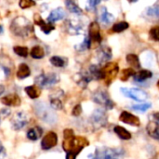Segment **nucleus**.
Returning <instances> with one entry per match:
<instances>
[{
    "instance_id": "nucleus-1",
    "label": "nucleus",
    "mask_w": 159,
    "mask_h": 159,
    "mask_svg": "<svg viewBox=\"0 0 159 159\" xmlns=\"http://www.w3.org/2000/svg\"><path fill=\"white\" fill-rule=\"evenodd\" d=\"M10 30L15 35L20 37H28L34 32L31 22L22 16H19L12 20L10 24Z\"/></svg>"
},
{
    "instance_id": "nucleus-2",
    "label": "nucleus",
    "mask_w": 159,
    "mask_h": 159,
    "mask_svg": "<svg viewBox=\"0 0 159 159\" xmlns=\"http://www.w3.org/2000/svg\"><path fill=\"white\" fill-rule=\"evenodd\" d=\"M34 112L36 116L44 122L53 125L57 122L58 116L53 109L43 102H39L34 104Z\"/></svg>"
},
{
    "instance_id": "nucleus-3",
    "label": "nucleus",
    "mask_w": 159,
    "mask_h": 159,
    "mask_svg": "<svg viewBox=\"0 0 159 159\" xmlns=\"http://www.w3.org/2000/svg\"><path fill=\"white\" fill-rule=\"evenodd\" d=\"M89 145V142L84 137H74L71 140L64 141L62 147L66 153L77 156L86 146Z\"/></svg>"
},
{
    "instance_id": "nucleus-4",
    "label": "nucleus",
    "mask_w": 159,
    "mask_h": 159,
    "mask_svg": "<svg viewBox=\"0 0 159 159\" xmlns=\"http://www.w3.org/2000/svg\"><path fill=\"white\" fill-rule=\"evenodd\" d=\"M124 152L121 149L112 148H99L96 150L90 159H123Z\"/></svg>"
},
{
    "instance_id": "nucleus-5",
    "label": "nucleus",
    "mask_w": 159,
    "mask_h": 159,
    "mask_svg": "<svg viewBox=\"0 0 159 159\" xmlns=\"http://www.w3.org/2000/svg\"><path fill=\"white\" fill-rule=\"evenodd\" d=\"M35 82L41 88H49L60 82V76L56 73L41 74L35 77Z\"/></svg>"
},
{
    "instance_id": "nucleus-6",
    "label": "nucleus",
    "mask_w": 159,
    "mask_h": 159,
    "mask_svg": "<svg viewBox=\"0 0 159 159\" xmlns=\"http://www.w3.org/2000/svg\"><path fill=\"white\" fill-rule=\"evenodd\" d=\"M118 64L116 62H108L104 67L102 68L103 79L106 82V85H110L114 78L116 76L118 73Z\"/></svg>"
},
{
    "instance_id": "nucleus-7",
    "label": "nucleus",
    "mask_w": 159,
    "mask_h": 159,
    "mask_svg": "<svg viewBox=\"0 0 159 159\" xmlns=\"http://www.w3.org/2000/svg\"><path fill=\"white\" fill-rule=\"evenodd\" d=\"M29 122L28 115L23 112H18L14 115V116L11 119V126L14 130H20L22 129Z\"/></svg>"
},
{
    "instance_id": "nucleus-8",
    "label": "nucleus",
    "mask_w": 159,
    "mask_h": 159,
    "mask_svg": "<svg viewBox=\"0 0 159 159\" xmlns=\"http://www.w3.org/2000/svg\"><path fill=\"white\" fill-rule=\"evenodd\" d=\"M93 101L101 105H103L104 107H106L107 109H112L115 106L114 102L110 99L109 95L102 90H98L93 94L92 97Z\"/></svg>"
},
{
    "instance_id": "nucleus-9",
    "label": "nucleus",
    "mask_w": 159,
    "mask_h": 159,
    "mask_svg": "<svg viewBox=\"0 0 159 159\" xmlns=\"http://www.w3.org/2000/svg\"><path fill=\"white\" fill-rule=\"evenodd\" d=\"M64 97V92L61 89H57L56 90H53L52 93L49 95V101H50V107L55 110H61L63 107L62 98Z\"/></svg>"
},
{
    "instance_id": "nucleus-10",
    "label": "nucleus",
    "mask_w": 159,
    "mask_h": 159,
    "mask_svg": "<svg viewBox=\"0 0 159 159\" xmlns=\"http://www.w3.org/2000/svg\"><path fill=\"white\" fill-rule=\"evenodd\" d=\"M121 92L127 96L128 98H130L137 102H143L147 99L148 95L145 91L138 89H121Z\"/></svg>"
},
{
    "instance_id": "nucleus-11",
    "label": "nucleus",
    "mask_w": 159,
    "mask_h": 159,
    "mask_svg": "<svg viewBox=\"0 0 159 159\" xmlns=\"http://www.w3.org/2000/svg\"><path fill=\"white\" fill-rule=\"evenodd\" d=\"M90 122L96 128L103 127L107 122V115L102 109H96L90 116Z\"/></svg>"
},
{
    "instance_id": "nucleus-12",
    "label": "nucleus",
    "mask_w": 159,
    "mask_h": 159,
    "mask_svg": "<svg viewBox=\"0 0 159 159\" xmlns=\"http://www.w3.org/2000/svg\"><path fill=\"white\" fill-rule=\"evenodd\" d=\"M66 31L72 35L80 34L84 32V24L80 20L77 19L68 20L66 21Z\"/></svg>"
},
{
    "instance_id": "nucleus-13",
    "label": "nucleus",
    "mask_w": 159,
    "mask_h": 159,
    "mask_svg": "<svg viewBox=\"0 0 159 159\" xmlns=\"http://www.w3.org/2000/svg\"><path fill=\"white\" fill-rule=\"evenodd\" d=\"M57 143H58V136H57V134L55 132H53V131H49L42 139L41 147H42L43 150H49V149L53 148L54 146H56Z\"/></svg>"
},
{
    "instance_id": "nucleus-14",
    "label": "nucleus",
    "mask_w": 159,
    "mask_h": 159,
    "mask_svg": "<svg viewBox=\"0 0 159 159\" xmlns=\"http://www.w3.org/2000/svg\"><path fill=\"white\" fill-rule=\"evenodd\" d=\"M89 38L90 40V43L91 41L94 42V43H100L102 41V36H101V32H100V25L98 22L96 21H93L89 24Z\"/></svg>"
},
{
    "instance_id": "nucleus-15",
    "label": "nucleus",
    "mask_w": 159,
    "mask_h": 159,
    "mask_svg": "<svg viewBox=\"0 0 159 159\" xmlns=\"http://www.w3.org/2000/svg\"><path fill=\"white\" fill-rule=\"evenodd\" d=\"M34 23H35L36 25L40 26L42 32L45 33V34H49L50 32H52V31L55 29V27H54V25H53L52 23L46 22V21L41 18V16H40L39 14H37V13H35V14L34 15Z\"/></svg>"
},
{
    "instance_id": "nucleus-16",
    "label": "nucleus",
    "mask_w": 159,
    "mask_h": 159,
    "mask_svg": "<svg viewBox=\"0 0 159 159\" xmlns=\"http://www.w3.org/2000/svg\"><path fill=\"white\" fill-rule=\"evenodd\" d=\"M119 119L120 121L126 123V124H129V125H132V126H135V127H139L141 122H140V119L135 116L134 115L127 112V111H123L119 116Z\"/></svg>"
},
{
    "instance_id": "nucleus-17",
    "label": "nucleus",
    "mask_w": 159,
    "mask_h": 159,
    "mask_svg": "<svg viewBox=\"0 0 159 159\" xmlns=\"http://www.w3.org/2000/svg\"><path fill=\"white\" fill-rule=\"evenodd\" d=\"M1 102L7 106H14V107H18L20 105V98L17 95V94H9L7 95L5 97H3L1 99Z\"/></svg>"
},
{
    "instance_id": "nucleus-18",
    "label": "nucleus",
    "mask_w": 159,
    "mask_h": 159,
    "mask_svg": "<svg viewBox=\"0 0 159 159\" xmlns=\"http://www.w3.org/2000/svg\"><path fill=\"white\" fill-rule=\"evenodd\" d=\"M65 16H66V13H65L64 9L62 7H57L50 12L49 16L48 17V20L49 21V23H52L57 20H61L64 19Z\"/></svg>"
},
{
    "instance_id": "nucleus-19",
    "label": "nucleus",
    "mask_w": 159,
    "mask_h": 159,
    "mask_svg": "<svg viewBox=\"0 0 159 159\" xmlns=\"http://www.w3.org/2000/svg\"><path fill=\"white\" fill-rule=\"evenodd\" d=\"M98 58L100 62L108 61L112 58V51L111 48L108 47H102L98 51Z\"/></svg>"
},
{
    "instance_id": "nucleus-20",
    "label": "nucleus",
    "mask_w": 159,
    "mask_h": 159,
    "mask_svg": "<svg viewBox=\"0 0 159 159\" xmlns=\"http://www.w3.org/2000/svg\"><path fill=\"white\" fill-rule=\"evenodd\" d=\"M147 132L148 134L156 139V140H158L159 141V124L157 122H150L148 125H147Z\"/></svg>"
},
{
    "instance_id": "nucleus-21",
    "label": "nucleus",
    "mask_w": 159,
    "mask_h": 159,
    "mask_svg": "<svg viewBox=\"0 0 159 159\" xmlns=\"http://www.w3.org/2000/svg\"><path fill=\"white\" fill-rule=\"evenodd\" d=\"M31 75V70L29 68V66L25 63H20L19 65L18 71H17V77L19 79H24L26 77H28Z\"/></svg>"
},
{
    "instance_id": "nucleus-22",
    "label": "nucleus",
    "mask_w": 159,
    "mask_h": 159,
    "mask_svg": "<svg viewBox=\"0 0 159 159\" xmlns=\"http://www.w3.org/2000/svg\"><path fill=\"white\" fill-rule=\"evenodd\" d=\"M43 134V129L40 127H34L28 130L27 138L30 141H37Z\"/></svg>"
},
{
    "instance_id": "nucleus-23",
    "label": "nucleus",
    "mask_w": 159,
    "mask_h": 159,
    "mask_svg": "<svg viewBox=\"0 0 159 159\" xmlns=\"http://www.w3.org/2000/svg\"><path fill=\"white\" fill-rule=\"evenodd\" d=\"M91 80V77L89 74L87 72H83L81 74H77V78H76V83L81 87V88H86L87 85L89 83Z\"/></svg>"
},
{
    "instance_id": "nucleus-24",
    "label": "nucleus",
    "mask_w": 159,
    "mask_h": 159,
    "mask_svg": "<svg viewBox=\"0 0 159 159\" xmlns=\"http://www.w3.org/2000/svg\"><path fill=\"white\" fill-rule=\"evenodd\" d=\"M100 20H101V21H102L103 24L107 25V24H110V23L114 20V16H113L110 12L107 11L106 7H103L101 9Z\"/></svg>"
},
{
    "instance_id": "nucleus-25",
    "label": "nucleus",
    "mask_w": 159,
    "mask_h": 159,
    "mask_svg": "<svg viewBox=\"0 0 159 159\" xmlns=\"http://www.w3.org/2000/svg\"><path fill=\"white\" fill-rule=\"evenodd\" d=\"M49 61H50V63L53 66L59 67V68H63L68 63L67 59L62 58V57H60V56H53V57H51L50 60H49Z\"/></svg>"
},
{
    "instance_id": "nucleus-26",
    "label": "nucleus",
    "mask_w": 159,
    "mask_h": 159,
    "mask_svg": "<svg viewBox=\"0 0 159 159\" xmlns=\"http://www.w3.org/2000/svg\"><path fill=\"white\" fill-rule=\"evenodd\" d=\"M25 92L31 99H36L41 94V89L36 86H29L25 88Z\"/></svg>"
},
{
    "instance_id": "nucleus-27",
    "label": "nucleus",
    "mask_w": 159,
    "mask_h": 159,
    "mask_svg": "<svg viewBox=\"0 0 159 159\" xmlns=\"http://www.w3.org/2000/svg\"><path fill=\"white\" fill-rule=\"evenodd\" d=\"M114 130H115L116 134L119 138H121L123 140H129V139H131L130 132H129L126 129H124V128H122L120 126H116L115 129H114Z\"/></svg>"
},
{
    "instance_id": "nucleus-28",
    "label": "nucleus",
    "mask_w": 159,
    "mask_h": 159,
    "mask_svg": "<svg viewBox=\"0 0 159 159\" xmlns=\"http://www.w3.org/2000/svg\"><path fill=\"white\" fill-rule=\"evenodd\" d=\"M30 54L31 56L34 58V59H42L45 57V50L42 47L40 46H34L31 51H30Z\"/></svg>"
},
{
    "instance_id": "nucleus-29",
    "label": "nucleus",
    "mask_w": 159,
    "mask_h": 159,
    "mask_svg": "<svg viewBox=\"0 0 159 159\" xmlns=\"http://www.w3.org/2000/svg\"><path fill=\"white\" fill-rule=\"evenodd\" d=\"M65 6H66L67 9H68L70 12L74 13V14L80 15V14H82V12H83L82 9H81L75 2H73V1H65Z\"/></svg>"
},
{
    "instance_id": "nucleus-30",
    "label": "nucleus",
    "mask_w": 159,
    "mask_h": 159,
    "mask_svg": "<svg viewBox=\"0 0 159 159\" xmlns=\"http://www.w3.org/2000/svg\"><path fill=\"white\" fill-rule=\"evenodd\" d=\"M153 74L152 72L148 71V70H142L140 72H138L137 74H135L134 77L136 81H144L150 77H152Z\"/></svg>"
},
{
    "instance_id": "nucleus-31",
    "label": "nucleus",
    "mask_w": 159,
    "mask_h": 159,
    "mask_svg": "<svg viewBox=\"0 0 159 159\" xmlns=\"http://www.w3.org/2000/svg\"><path fill=\"white\" fill-rule=\"evenodd\" d=\"M146 14L149 18L154 19V20H159V5H154L152 7H150L147 11Z\"/></svg>"
},
{
    "instance_id": "nucleus-32",
    "label": "nucleus",
    "mask_w": 159,
    "mask_h": 159,
    "mask_svg": "<svg viewBox=\"0 0 159 159\" xmlns=\"http://www.w3.org/2000/svg\"><path fill=\"white\" fill-rule=\"evenodd\" d=\"M127 61L132 68H140L141 67L139 58L135 54H129L127 56Z\"/></svg>"
},
{
    "instance_id": "nucleus-33",
    "label": "nucleus",
    "mask_w": 159,
    "mask_h": 159,
    "mask_svg": "<svg viewBox=\"0 0 159 159\" xmlns=\"http://www.w3.org/2000/svg\"><path fill=\"white\" fill-rule=\"evenodd\" d=\"M128 28H129V23H128V22H126V21H119V22L116 23V24L113 26L112 30H113V32H115V33H120V32L125 31V30L128 29Z\"/></svg>"
},
{
    "instance_id": "nucleus-34",
    "label": "nucleus",
    "mask_w": 159,
    "mask_h": 159,
    "mask_svg": "<svg viewBox=\"0 0 159 159\" xmlns=\"http://www.w3.org/2000/svg\"><path fill=\"white\" fill-rule=\"evenodd\" d=\"M13 51H14L17 55H19V56H20V57H23V58H26V57L28 56V54H29V50H28V48H27L26 47L16 46V47L13 48Z\"/></svg>"
},
{
    "instance_id": "nucleus-35",
    "label": "nucleus",
    "mask_w": 159,
    "mask_h": 159,
    "mask_svg": "<svg viewBox=\"0 0 159 159\" xmlns=\"http://www.w3.org/2000/svg\"><path fill=\"white\" fill-rule=\"evenodd\" d=\"M135 75L134 70H133L132 68H128V69H125V70L122 71L120 79H121L122 81H126V80H128L130 76H132V75Z\"/></svg>"
},
{
    "instance_id": "nucleus-36",
    "label": "nucleus",
    "mask_w": 159,
    "mask_h": 159,
    "mask_svg": "<svg viewBox=\"0 0 159 159\" xmlns=\"http://www.w3.org/2000/svg\"><path fill=\"white\" fill-rule=\"evenodd\" d=\"M19 6L20 8L25 9V8H30L34 6H35V2L33 0H20L19 2Z\"/></svg>"
},
{
    "instance_id": "nucleus-37",
    "label": "nucleus",
    "mask_w": 159,
    "mask_h": 159,
    "mask_svg": "<svg viewBox=\"0 0 159 159\" xmlns=\"http://www.w3.org/2000/svg\"><path fill=\"white\" fill-rule=\"evenodd\" d=\"M90 40H89V38L88 37V36H86L85 38H84V41L81 43V44H79L78 46H76L75 47V48L76 49H78V50H85V49H87V48H89V47H90Z\"/></svg>"
},
{
    "instance_id": "nucleus-38",
    "label": "nucleus",
    "mask_w": 159,
    "mask_h": 159,
    "mask_svg": "<svg viewBox=\"0 0 159 159\" xmlns=\"http://www.w3.org/2000/svg\"><path fill=\"white\" fill-rule=\"evenodd\" d=\"M11 114V111L10 109L8 108H4V109H1L0 110V124L7 118L10 116Z\"/></svg>"
},
{
    "instance_id": "nucleus-39",
    "label": "nucleus",
    "mask_w": 159,
    "mask_h": 159,
    "mask_svg": "<svg viewBox=\"0 0 159 159\" xmlns=\"http://www.w3.org/2000/svg\"><path fill=\"white\" fill-rule=\"evenodd\" d=\"M150 36L152 39L159 41V26H155L150 30Z\"/></svg>"
},
{
    "instance_id": "nucleus-40",
    "label": "nucleus",
    "mask_w": 159,
    "mask_h": 159,
    "mask_svg": "<svg viewBox=\"0 0 159 159\" xmlns=\"http://www.w3.org/2000/svg\"><path fill=\"white\" fill-rule=\"evenodd\" d=\"M151 107L150 103H142V104H136L132 106V109L136 110V111H141V112H144L147 109H149Z\"/></svg>"
},
{
    "instance_id": "nucleus-41",
    "label": "nucleus",
    "mask_w": 159,
    "mask_h": 159,
    "mask_svg": "<svg viewBox=\"0 0 159 159\" xmlns=\"http://www.w3.org/2000/svg\"><path fill=\"white\" fill-rule=\"evenodd\" d=\"M63 137H64V141L73 139V138L75 137L74 130H73V129H64V131H63Z\"/></svg>"
},
{
    "instance_id": "nucleus-42",
    "label": "nucleus",
    "mask_w": 159,
    "mask_h": 159,
    "mask_svg": "<svg viewBox=\"0 0 159 159\" xmlns=\"http://www.w3.org/2000/svg\"><path fill=\"white\" fill-rule=\"evenodd\" d=\"M0 72H2L6 77H7L10 75V69L7 65L4 64L1 61H0Z\"/></svg>"
},
{
    "instance_id": "nucleus-43",
    "label": "nucleus",
    "mask_w": 159,
    "mask_h": 159,
    "mask_svg": "<svg viewBox=\"0 0 159 159\" xmlns=\"http://www.w3.org/2000/svg\"><path fill=\"white\" fill-rule=\"evenodd\" d=\"M81 113H82V107H81L80 104L75 105V106L74 107L73 111H72V115H73L74 116H79L81 115Z\"/></svg>"
},
{
    "instance_id": "nucleus-44",
    "label": "nucleus",
    "mask_w": 159,
    "mask_h": 159,
    "mask_svg": "<svg viewBox=\"0 0 159 159\" xmlns=\"http://www.w3.org/2000/svg\"><path fill=\"white\" fill-rule=\"evenodd\" d=\"M101 2L100 1H94V0H90L87 3V9L89 10H92L96 7L97 5H99Z\"/></svg>"
},
{
    "instance_id": "nucleus-45",
    "label": "nucleus",
    "mask_w": 159,
    "mask_h": 159,
    "mask_svg": "<svg viewBox=\"0 0 159 159\" xmlns=\"http://www.w3.org/2000/svg\"><path fill=\"white\" fill-rule=\"evenodd\" d=\"M6 155H7L6 149H5V147L2 145V143H0V159L5 158V157H6Z\"/></svg>"
},
{
    "instance_id": "nucleus-46",
    "label": "nucleus",
    "mask_w": 159,
    "mask_h": 159,
    "mask_svg": "<svg viewBox=\"0 0 159 159\" xmlns=\"http://www.w3.org/2000/svg\"><path fill=\"white\" fill-rule=\"evenodd\" d=\"M76 158V156L73 155V154H69L67 153L66 154V159H75Z\"/></svg>"
},
{
    "instance_id": "nucleus-47",
    "label": "nucleus",
    "mask_w": 159,
    "mask_h": 159,
    "mask_svg": "<svg viewBox=\"0 0 159 159\" xmlns=\"http://www.w3.org/2000/svg\"><path fill=\"white\" fill-rule=\"evenodd\" d=\"M153 116H154V118L156 119V121L159 123V112L158 113H155L154 115H153Z\"/></svg>"
},
{
    "instance_id": "nucleus-48",
    "label": "nucleus",
    "mask_w": 159,
    "mask_h": 159,
    "mask_svg": "<svg viewBox=\"0 0 159 159\" xmlns=\"http://www.w3.org/2000/svg\"><path fill=\"white\" fill-rule=\"evenodd\" d=\"M5 92V87L3 85H0V96Z\"/></svg>"
},
{
    "instance_id": "nucleus-49",
    "label": "nucleus",
    "mask_w": 159,
    "mask_h": 159,
    "mask_svg": "<svg viewBox=\"0 0 159 159\" xmlns=\"http://www.w3.org/2000/svg\"><path fill=\"white\" fill-rule=\"evenodd\" d=\"M0 33H2V27H1V25H0Z\"/></svg>"
},
{
    "instance_id": "nucleus-50",
    "label": "nucleus",
    "mask_w": 159,
    "mask_h": 159,
    "mask_svg": "<svg viewBox=\"0 0 159 159\" xmlns=\"http://www.w3.org/2000/svg\"><path fill=\"white\" fill-rule=\"evenodd\" d=\"M157 87H158V89H159V80H158V82H157Z\"/></svg>"
}]
</instances>
